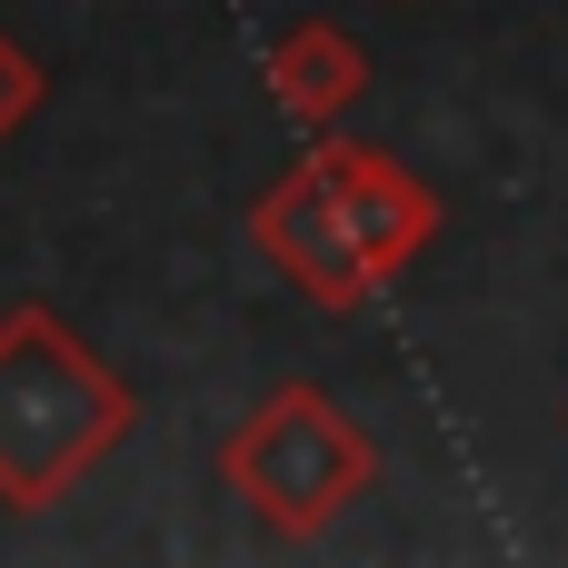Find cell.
<instances>
[{"mask_svg":"<svg viewBox=\"0 0 568 568\" xmlns=\"http://www.w3.org/2000/svg\"><path fill=\"white\" fill-rule=\"evenodd\" d=\"M40 100H50V80H40V60H30L20 40H0V140H20V130L40 120Z\"/></svg>","mask_w":568,"mask_h":568,"instance_id":"obj_6","label":"cell"},{"mask_svg":"<svg viewBox=\"0 0 568 568\" xmlns=\"http://www.w3.org/2000/svg\"><path fill=\"white\" fill-rule=\"evenodd\" d=\"M260 80H270V100H280L300 130H329V120L359 110V90H369V50H359L339 20H290V30L260 50Z\"/></svg>","mask_w":568,"mask_h":568,"instance_id":"obj_5","label":"cell"},{"mask_svg":"<svg viewBox=\"0 0 568 568\" xmlns=\"http://www.w3.org/2000/svg\"><path fill=\"white\" fill-rule=\"evenodd\" d=\"M130 419H140L130 379L50 300L0 310V509H20V519L60 509L130 439Z\"/></svg>","mask_w":568,"mask_h":568,"instance_id":"obj_1","label":"cell"},{"mask_svg":"<svg viewBox=\"0 0 568 568\" xmlns=\"http://www.w3.org/2000/svg\"><path fill=\"white\" fill-rule=\"evenodd\" d=\"M250 240H260V260H270L310 310H359V300H379V270H369V250L349 240V220H339V200H329V180H320L310 160H290V170L250 200Z\"/></svg>","mask_w":568,"mask_h":568,"instance_id":"obj_3","label":"cell"},{"mask_svg":"<svg viewBox=\"0 0 568 568\" xmlns=\"http://www.w3.org/2000/svg\"><path fill=\"white\" fill-rule=\"evenodd\" d=\"M220 479H230V499H240L270 539H320V529H339V519L369 499L379 449H369V429H359L329 389L290 379V389H270L250 419H230Z\"/></svg>","mask_w":568,"mask_h":568,"instance_id":"obj_2","label":"cell"},{"mask_svg":"<svg viewBox=\"0 0 568 568\" xmlns=\"http://www.w3.org/2000/svg\"><path fill=\"white\" fill-rule=\"evenodd\" d=\"M310 170L329 180V200H339L349 240L369 250L379 290H389V280L439 240V190H429L419 170H399L389 150H369V140H320V150H310Z\"/></svg>","mask_w":568,"mask_h":568,"instance_id":"obj_4","label":"cell"}]
</instances>
